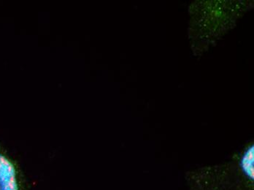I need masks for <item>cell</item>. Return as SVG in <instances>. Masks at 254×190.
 <instances>
[{"label": "cell", "mask_w": 254, "mask_h": 190, "mask_svg": "<svg viewBox=\"0 0 254 190\" xmlns=\"http://www.w3.org/2000/svg\"><path fill=\"white\" fill-rule=\"evenodd\" d=\"M192 3L190 8L189 35L192 49L204 52L235 27L249 9L246 1H203Z\"/></svg>", "instance_id": "1"}, {"label": "cell", "mask_w": 254, "mask_h": 190, "mask_svg": "<svg viewBox=\"0 0 254 190\" xmlns=\"http://www.w3.org/2000/svg\"><path fill=\"white\" fill-rule=\"evenodd\" d=\"M0 190H24L18 167L0 146Z\"/></svg>", "instance_id": "2"}, {"label": "cell", "mask_w": 254, "mask_h": 190, "mask_svg": "<svg viewBox=\"0 0 254 190\" xmlns=\"http://www.w3.org/2000/svg\"><path fill=\"white\" fill-rule=\"evenodd\" d=\"M239 167L245 178L253 182L254 179V146L250 144L242 153L240 158Z\"/></svg>", "instance_id": "3"}]
</instances>
